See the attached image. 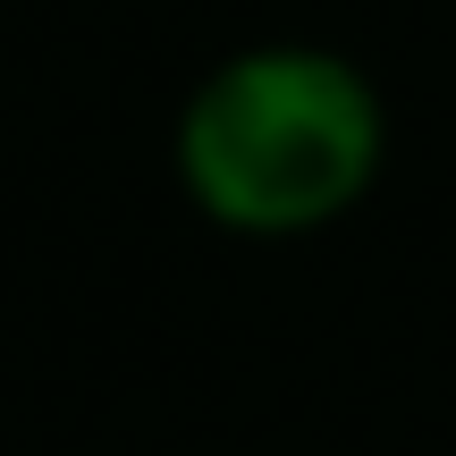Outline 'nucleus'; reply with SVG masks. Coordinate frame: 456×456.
I'll return each mask as SVG.
<instances>
[{"mask_svg":"<svg viewBox=\"0 0 456 456\" xmlns=\"http://www.w3.org/2000/svg\"><path fill=\"white\" fill-rule=\"evenodd\" d=\"M169 161L186 203L228 237H313L380 186L389 110L346 51L254 43L186 94Z\"/></svg>","mask_w":456,"mask_h":456,"instance_id":"obj_1","label":"nucleus"}]
</instances>
